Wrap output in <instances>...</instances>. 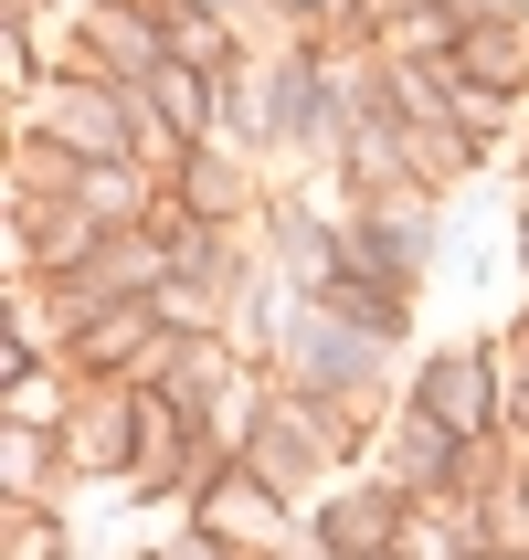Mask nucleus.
Masks as SVG:
<instances>
[{
	"label": "nucleus",
	"mask_w": 529,
	"mask_h": 560,
	"mask_svg": "<svg viewBox=\"0 0 529 560\" xmlns=\"http://www.w3.org/2000/svg\"><path fill=\"white\" fill-rule=\"evenodd\" d=\"M329 529H340V550H349V560H371V550H381V529H392V508H381V498H349Z\"/></svg>",
	"instance_id": "11"
},
{
	"label": "nucleus",
	"mask_w": 529,
	"mask_h": 560,
	"mask_svg": "<svg viewBox=\"0 0 529 560\" xmlns=\"http://www.w3.org/2000/svg\"><path fill=\"white\" fill-rule=\"evenodd\" d=\"M371 339H381V328H329V317H308V328H297V381H308V392H340V381H360Z\"/></svg>",
	"instance_id": "3"
},
{
	"label": "nucleus",
	"mask_w": 529,
	"mask_h": 560,
	"mask_svg": "<svg viewBox=\"0 0 529 560\" xmlns=\"http://www.w3.org/2000/svg\"><path fill=\"white\" fill-rule=\"evenodd\" d=\"M85 201H95V222H127V180H117V170H95Z\"/></svg>",
	"instance_id": "12"
},
{
	"label": "nucleus",
	"mask_w": 529,
	"mask_h": 560,
	"mask_svg": "<svg viewBox=\"0 0 529 560\" xmlns=\"http://www.w3.org/2000/svg\"><path fill=\"white\" fill-rule=\"evenodd\" d=\"M519 63H529L519 22H498V11H487V22H467V43H456V74H476V85H508Z\"/></svg>",
	"instance_id": "5"
},
{
	"label": "nucleus",
	"mask_w": 529,
	"mask_h": 560,
	"mask_svg": "<svg viewBox=\"0 0 529 560\" xmlns=\"http://www.w3.org/2000/svg\"><path fill=\"white\" fill-rule=\"evenodd\" d=\"M286 11H329V0H286Z\"/></svg>",
	"instance_id": "15"
},
{
	"label": "nucleus",
	"mask_w": 529,
	"mask_h": 560,
	"mask_svg": "<svg viewBox=\"0 0 529 560\" xmlns=\"http://www.w3.org/2000/svg\"><path fill=\"white\" fill-rule=\"evenodd\" d=\"M202 529L212 539H286V508L265 476H212L202 487Z\"/></svg>",
	"instance_id": "2"
},
{
	"label": "nucleus",
	"mask_w": 529,
	"mask_h": 560,
	"mask_svg": "<svg viewBox=\"0 0 529 560\" xmlns=\"http://www.w3.org/2000/svg\"><path fill=\"white\" fill-rule=\"evenodd\" d=\"M11 560H54V529H43V518H22V529H11Z\"/></svg>",
	"instance_id": "13"
},
{
	"label": "nucleus",
	"mask_w": 529,
	"mask_h": 560,
	"mask_svg": "<svg viewBox=\"0 0 529 560\" xmlns=\"http://www.w3.org/2000/svg\"><path fill=\"white\" fill-rule=\"evenodd\" d=\"M445 466H456V434H445L435 412H413L403 423V476L413 487H445Z\"/></svg>",
	"instance_id": "10"
},
{
	"label": "nucleus",
	"mask_w": 529,
	"mask_h": 560,
	"mask_svg": "<svg viewBox=\"0 0 529 560\" xmlns=\"http://www.w3.org/2000/svg\"><path fill=\"white\" fill-rule=\"evenodd\" d=\"M149 106H170V138H202L212 127V74L181 63V54H159L149 63Z\"/></svg>",
	"instance_id": "4"
},
{
	"label": "nucleus",
	"mask_w": 529,
	"mask_h": 560,
	"mask_svg": "<svg viewBox=\"0 0 529 560\" xmlns=\"http://www.w3.org/2000/svg\"><path fill=\"white\" fill-rule=\"evenodd\" d=\"M424 412H435L456 444H476L487 423H498V381H487V360H476V349H445L435 371H424Z\"/></svg>",
	"instance_id": "1"
},
{
	"label": "nucleus",
	"mask_w": 529,
	"mask_h": 560,
	"mask_svg": "<svg viewBox=\"0 0 529 560\" xmlns=\"http://www.w3.org/2000/svg\"><path fill=\"white\" fill-rule=\"evenodd\" d=\"M138 349H149V307H106V317H85L74 360H138Z\"/></svg>",
	"instance_id": "8"
},
{
	"label": "nucleus",
	"mask_w": 529,
	"mask_h": 560,
	"mask_svg": "<svg viewBox=\"0 0 529 560\" xmlns=\"http://www.w3.org/2000/svg\"><path fill=\"white\" fill-rule=\"evenodd\" d=\"M159 560H222V539H212V529H202V539H170Z\"/></svg>",
	"instance_id": "14"
},
{
	"label": "nucleus",
	"mask_w": 529,
	"mask_h": 560,
	"mask_svg": "<svg viewBox=\"0 0 529 560\" xmlns=\"http://www.w3.org/2000/svg\"><path fill=\"white\" fill-rule=\"evenodd\" d=\"M159 32H170V54H181V63H222V11H202V0H170Z\"/></svg>",
	"instance_id": "9"
},
{
	"label": "nucleus",
	"mask_w": 529,
	"mask_h": 560,
	"mask_svg": "<svg viewBox=\"0 0 529 560\" xmlns=\"http://www.w3.org/2000/svg\"><path fill=\"white\" fill-rule=\"evenodd\" d=\"M138 455H149V476H181V455H191V423H181V402H138Z\"/></svg>",
	"instance_id": "7"
},
{
	"label": "nucleus",
	"mask_w": 529,
	"mask_h": 560,
	"mask_svg": "<svg viewBox=\"0 0 529 560\" xmlns=\"http://www.w3.org/2000/svg\"><path fill=\"white\" fill-rule=\"evenodd\" d=\"M54 127H64V138H74L85 159H117V149H127L117 95H95V85H74V95H64V106H54Z\"/></svg>",
	"instance_id": "6"
}]
</instances>
